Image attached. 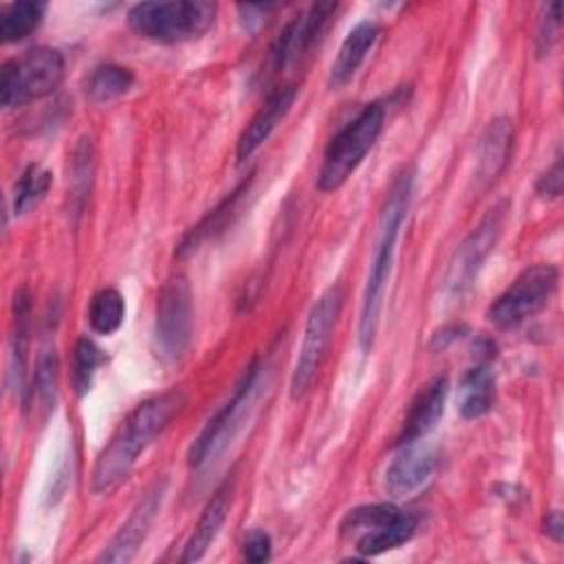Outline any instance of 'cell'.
<instances>
[{
    "label": "cell",
    "mask_w": 564,
    "mask_h": 564,
    "mask_svg": "<svg viewBox=\"0 0 564 564\" xmlns=\"http://www.w3.org/2000/svg\"><path fill=\"white\" fill-rule=\"evenodd\" d=\"M183 403L185 397L176 388L141 401L97 456L93 469V491L99 496L112 494L130 476L139 456L165 430Z\"/></svg>",
    "instance_id": "obj_1"
},
{
    "label": "cell",
    "mask_w": 564,
    "mask_h": 564,
    "mask_svg": "<svg viewBox=\"0 0 564 564\" xmlns=\"http://www.w3.org/2000/svg\"><path fill=\"white\" fill-rule=\"evenodd\" d=\"M410 192H412V176H410V172H403L394 178V183H392V187L386 196L383 209H381L379 234H377L372 262H370V269H368L364 295H361L359 344H361L364 350H370L375 333H377L381 302H383V289H386V282L390 278L397 236H399L403 218L408 214Z\"/></svg>",
    "instance_id": "obj_2"
},
{
    "label": "cell",
    "mask_w": 564,
    "mask_h": 564,
    "mask_svg": "<svg viewBox=\"0 0 564 564\" xmlns=\"http://www.w3.org/2000/svg\"><path fill=\"white\" fill-rule=\"evenodd\" d=\"M216 9L207 0L139 2L128 11V24L139 37L176 44L200 37L214 24Z\"/></svg>",
    "instance_id": "obj_3"
},
{
    "label": "cell",
    "mask_w": 564,
    "mask_h": 564,
    "mask_svg": "<svg viewBox=\"0 0 564 564\" xmlns=\"http://www.w3.org/2000/svg\"><path fill=\"white\" fill-rule=\"evenodd\" d=\"M383 106L379 101L366 104L326 145L324 161L317 174V187L333 192L341 187L359 167L368 150L375 145L383 128Z\"/></svg>",
    "instance_id": "obj_4"
},
{
    "label": "cell",
    "mask_w": 564,
    "mask_h": 564,
    "mask_svg": "<svg viewBox=\"0 0 564 564\" xmlns=\"http://www.w3.org/2000/svg\"><path fill=\"white\" fill-rule=\"evenodd\" d=\"M64 57L48 46L29 48L4 62L0 73V101L4 108L26 106L55 93L64 79Z\"/></svg>",
    "instance_id": "obj_5"
},
{
    "label": "cell",
    "mask_w": 564,
    "mask_h": 564,
    "mask_svg": "<svg viewBox=\"0 0 564 564\" xmlns=\"http://www.w3.org/2000/svg\"><path fill=\"white\" fill-rule=\"evenodd\" d=\"M344 306V286L341 284H330L311 306L306 324H304V335L302 344L295 357V366L291 372V399H302L308 394L311 386L317 379L322 359L326 355L330 333L337 324V317Z\"/></svg>",
    "instance_id": "obj_6"
},
{
    "label": "cell",
    "mask_w": 564,
    "mask_h": 564,
    "mask_svg": "<svg viewBox=\"0 0 564 564\" xmlns=\"http://www.w3.org/2000/svg\"><path fill=\"white\" fill-rule=\"evenodd\" d=\"M557 269L553 264H535L524 269L505 293H500L487 311V317L498 328H516L540 313L557 289Z\"/></svg>",
    "instance_id": "obj_7"
},
{
    "label": "cell",
    "mask_w": 564,
    "mask_h": 564,
    "mask_svg": "<svg viewBox=\"0 0 564 564\" xmlns=\"http://www.w3.org/2000/svg\"><path fill=\"white\" fill-rule=\"evenodd\" d=\"M194 306L192 289L185 275H172L159 291L156 317H154V341L163 359H181L192 341Z\"/></svg>",
    "instance_id": "obj_8"
},
{
    "label": "cell",
    "mask_w": 564,
    "mask_h": 564,
    "mask_svg": "<svg viewBox=\"0 0 564 564\" xmlns=\"http://www.w3.org/2000/svg\"><path fill=\"white\" fill-rule=\"evenodd\" d=\"M500 234V214L489 212L478 227L471 229V234L458 245L454 251L445 278H443V293L447 297H460L478 275L485 258L494 249Z\"/></svg>",
    "instance_id": "obj_9"
},
{
    "label": "cell",
    "mask_w": 564,
    "mask_h": 564,
    "mask_svg": "<svg viewBox=\"0 0 564 564\" xmlns=\"http://www.w3.org/2000/svg\"><path fill=\"white\" fill-rule=\"evenodd\" d=\"M258 372H260V366H258V361L253 359V361L245 368V372H242V377H240V381H238V386H236L231 399L207 421V425L203 427V432L198 434V438L192 443V447H189V465H192V467H198V465L205 463L214 452H218L220 447H225L227 438L231 436L234 425L238 423V419H240L245 405L249 403V399H251V394H253Z\"/></svg>",
    "instance_id": "obj_10"
},
{
    "label": "cell",
    "mask_w": 564,
    "mask_h": 564,
    "mask_svg": "<svg viewBox=\"0 0 564 564\" xmlns=\"http://www.w3.org/2000/svg\"><path fill=\"white\" fill-rule=\"evenodd\" d=\"M165 487H167V480L161 478V480H154L148 491L143 494V498L134 505V509L130 511L128 520L119 527V531L115 533V538L106 544V549L101 551L99 555V562H112V564H119V562H130L134 557V553L139 551V546L143 544L159 509H161V502H163V496H165Z\"/></svg>",
    "instance_id": "obj_11"
},
{
    "label": "cell",
    "mask_w": 564,
    "mask_h": 564,
    "mask_svg": "<svg viewBox=\"0 0 564 564\" xmlns=\"http://www.w3.org/2000/svg\"><path fill=\"white\" fill-rule=\"evenodd\" d=\"M436 449L423 438L399 445V452L390 460L383 474V487L392 498H405L416 494L434 474Z\"/></svg>",
    "instance_id": "obj_12"
},
{
    "label": "cell",
    "mask_w": 564,
    "mask_h": 564,
    "mask_svg": "<svg viewBox=\"0 0 564 564\" xmlns=\"http://www.w3.org/2000/svg\"><path fill=\"white\" fill-rule=\"evenodd\" d=\"M337 9L335 2H317L311 4L304 13L293 18L284 31L280 33L273 46V66L280 70L293 62H297L319 37L330 13Z\"/></svg>",
    "instance_id": "obj_13"
},
{
    "label": "cell",
    "mask_w": 564,
    "mask_h": 564,
    "mask_svg": "<svg viewBox=\"0 0 564 564\" xmlns=\"http://www.w3.org/2000/svg\"><path fill=\"white\" fill-rule=\"evenodd\" d=\"M295 93L297 90L293 84L278 86L269 93L264 104L258 108V112L251 117V121L245 126V130L238 137V145H236L238 161H247L271 137V132L291 110L295 101Z\"/></svg>",
    "instance_id": "obj_14"
},
{
    "label": "cell",
    "mask_w": 564,
    "mask_h": 564,
    "mask_svg": "<svg viewBox=\"0 0 564 564\" xmlns=\"http://www.w3.org/2000/svg\"><path fill=\"white\" fill-rule=\"evenodd\" d=\"M447 392H449V381H447L445 375L432 377L416 392V397L412 399L410 410L403 419V427H401V434H399V445L408 443V441L423 438L436 425V421L443 416Z\"/></svg>",
    "instance_id": "obj_15"
},
{
    "label": "cell",
    "mask_w": 564,
    "mask_h": 564,
    "mask_svg": "<svg viewBox=\"0 0 564 564\" xmlns=\"http://www.w3.org/2000/svg\"><path fill=\"white\" fill-rule=\"evenodd\" d=\"M229 505H231V482L227 480L214 491V496L205 505V509H203V513H200V518H198V522H196V527H194V531H192V535L185 544L181 562H196L207 553V549L212 546L220 527L227 520Z\"/></svg>",
    "instance_id": "obj_16"
},
{
    "label": "cell",
    "mask_w": 564,
    "mask_h": 564,
    "mask_svg": "<svg viewBox=\"0 0 564 564\" xmlns=\"http://www.w3.org/2000/svg\"><path fill=\"white\" fill-rule=\"evenodd\" d=\"M377 37H379V26L370 20H364L348 31V35L344 37V42L337 51V57L330 66V73H328V84L333 88H339L352 79V75L364 64V59H366L368 51L372 48V44L377 42Z\"/></svg>",
    "instance_id": "obj_17"
},
{
    "label": "cell",
    "mask_w": 564,
    "mask_h": 564,
    "mask_svg": "<svg viewBox=\"0 0 564 564\" xmlns=\"http://www.w3.org/2000/svg\"><path fill=\"white\" fill-rule=\"evenodd\" d=\"M496 401V377L487 361L471 366L460 383L456 397V410L463 419H478L491 410Z\"/></svg>",
    "instance_id": "obj_18"
},
{
    "label": "cell",
    "mask_w": 564,
    "mask_h": 564,
    "mask_svg": "<svg viewBox=\"0 0 564 564\" xmlns=\"http://www.w3.org/2000/svg\"><path fill=\"white\" fill-rule=\"evenodd\" d=\"M511 150V123L505 117L494 119L482 132L478 148V178L482 183H491L498 178L502 167L509 161Z\"/></svg>",
    "instance_id": "obj_19"
},
{
    "label": "cell",
    "mask_w": 564,
    "mask_h": 564,
    "mask_svg": "<svg viewBox=\"0 0 564 564\" xmlns=\"http://www.w3.org/2000/svg\"><path fill=\"white\" fill-rule=\"evenodd\" d=\"M414 531H416V518L408 511H401L390 522H383V524L357 535L355 549L364 557H375V555H381L386 551H392V549L405 544L414 535Z\"/></svg>",
    "instance_id": "obj_20"
},
{
    "label": "cell",
    "mask_w": 564,
    "mask_h": 564,
    "mask_svg": "<svg viewBox=\"0 0 564 564\" xmlns=\"http://www.w3.org/2000/svg\"><path fill=\"white\" fill-rule=\"evenodd\" d=\"M44 9L46 7L42 2H33V0H20V2L7 4L0 13V40L9 44L31 35L40 26Z\"/></svg>",
    "instance_id": "obj_21"
},
{
    "label": "cell",
    "mask_w": 564,
    "mask_h": 564,
    "mask_svg": "<svg viewBox=\"0 0 564 564\" xmlns=\"http://www.w3.org/2000/svg\"><path fill=\"white\" fill-rule=\"evenodd\" d=\"M132 84H134V73L130 68L106 64L95 68L86 79V97L95 104L110 101L126 95L132 88Z\"/></svg>",
    "instance_id": "obj_22"
},
{
    "label": "cell",
    "mask_w": 564,
    "mask_h": 564,
    "mask_svg": "<svg viewBox=\"0 0 564 564\" xmlns=\"http://www.w3.org/2000/svg\"><path fill=\"white\" fill-rule=\"evenodd\" d=\"M123 315H126V304L117 289H101L90 300L88 322H90V328L99 335H112L121 326Z\"/></svg>",
    "instance_id": "obj_23"
},
{
    "label": "cell",
    "mask_w": 564,
    "mask_h": 564,
    "mask_svg": "<svg viewBox=\"0 0 564 564\" xmlns=\"http://www.w3.org/2000/svg\"><path fill=\"white\" fill-rule=\"evenodd\" d=\"M51 187V172L37 163L29 165L13 185V212L26 214L33 209Z\"/></svg>",
    "instance_id": "obj_24"
},
{
    "label": "cell",
    "mask_w": 564,
    "mask_h": 564,
    "mask_svg": "<svg viewBox=\"0 0 564 564\" xmlns=\"http://www.w3.org/2000/svg\"><path fill=\"white\" fill-rule=\"evenodd\" d=\"M403 509H399L397 505L390 502H375V505H364V507H355L346 513L344 522H341V535L344 538H357L383 522H390L392 518H397Z\"/></svg>",
    "instance_id": "obj_25"
},
{
    "label": "cell",
    "mask_w": 564,
    "mask_h": 564,
    "mask_svg": "<svg viewBox=\"0 0 564 564\" xmlns=\"http://www.w3.org/2000/svg\"><path fill=\"white\" fill-rule=\"evenodd\" d=\"M104 352L101 348L90 341L88 337H82L75 346L73 352V383L77 394H86L93 386V377L97 372V368L104 364Z\"/></svg>",
    "instance_id": "obj_26"
},
{
    "label": "cell",
    "mask_w": 564,
    "mask_h": 564,
    "mask_svg": "<svg viewBox=\"0 0 564 564\" xmlns=\"http://www.w3.org/2000/svg\"><path fill=\"white\" fill-rule=\"evenodd\" d=\"M247 185H249V183H242L240 187H236L209 216H205V218L200 220V225L194 227V229L185 236V240H183L181 247H178V253L192 251L200 240H205V238H209L214 231H218V229L225 225V220L229 218V212L236 207V200H238L240 194L247 189Z\"/></svg>",
    "instance_id": "obj_27"
},
{
    "label": "cell",
    "mask_w": 564,
    "mask_h": 564,
    "mask_svg": "<svg viewBox=\"0 0 564 564\" xmlns=\"http://www.w3.org/2000/svg\"><path fill=\"white\" fill-rule=\"evenodd\" d=\"M55 386H57V359L55 352H44L37 359L35 381H33V397L37 399L40 408H55Z\"/></svg>",
    "instance_id": "obj_28"
},
{
    "label": "cell",
    "mask_w": 564,
    "mask_h": 564,
    "mask_svg": "<svg viewBox=\"0 0 564 564\" xmlns=\"http://www.w3.org/2000/svg\"><path fill=\"white\" fill-rule=\"evenodd\" d=\"M560 2H551L544 7V15L540 20V31H538V53L549 55L551 46L557 40V29H560Z\"/></svg>",
    "instance_id": "obj_29"
},
{
    "label": "cell",
    "mask_w": 564,
    "mask_h": 564,
    "mask_svg": "<svg viewBox=\"0 0 564 564\" xmlns=\"http://www.w3.org/2000/svg\"><path fill=\"white\" fill-rule=\"evenodd\" d=\"M242 555L251 564L267 562L271 557V538H269V533L262 531V529L249 531V535L245 538V544H242Z\"/></svg>",
    "instance_id": "obj_30"
},
{
    "label": "cell",
    "mask_w": 564,
    "mask_h": 564,
    "mask_svg": "<svg viewBox=\"0 0 564 564\" xmlns=\"http://www.w3.org/2000/svg\"><path fill=\"white\" fill-rule=\"evenodd\" d=\"M538 192H540L542 196H549V198H555V196L562 194V159H560V156L555 159L553 167L540 178Z\"/></svg>",
    "instance_id": "obj_31"
},
{
    "label": "cell",
    "mask_w": 564,
    "mask_h": 564,
    "mask_svg": "<svg viewBox=\"0 0 564 564\" xmlns=\"http://www.w3.org/2000/svg\"><path fill=\"white\" fill-rule=\"evenodd\" d=\"M544 533L549 538H553L555 542L562 540V533H564V522H562V513L557 509H553L546 520H544Z\"/></svg>",
    "instance_id": "obj_32"
}]
</instances>
